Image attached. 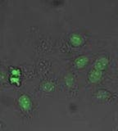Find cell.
<instances>
[{"instance_id": "6da1fadb", "label": "cell", "mask_w": 118, "mask_h": 131, "mask_svg": "<svg viewBox=\"0 0 118 131\" xmlns=\"http://www.w3.org/2000/svg\"><path fill=\"white\" fill-rule=\"evenodd\" d=\"M108 58L106 56L102 55L96 59V61H94V64H93V68L103 71L104 68L106 67V66L108 65Z\"/></svg>"}, {"instance_id": "7a4b0ae2", "label": "cell", "mask_w": 118, "mask_h": 131, "mask_svg": "<svg viewBox=\"0 0 118 131\" xmlns=\"http://www.w3.org/2000/svg\"><path fill=\"white\" fill-rule=\"evenodd\" d=\"M102 75H103V71H99V70H96L94 68H92L89 74V79L92 82H96L101 79Z\"/></svg>"}, {"instance_id": "3957f363", "label": "cell", "mask_w": 118, "mask_h": 131, "mask_svg": "<svg viewBox=\"0 0 118 131\" xmlns=\"http://www.w3.org/2000/svg\"><path fill=\"white\" fill-rule=\"evenodd\" d=\"M19 103L24 109H29L31 106V100L26 94H22L19 97Z\"/></svg>"}, {"instance_id": "277c9868", "label": "cell", "mask_w": 118, "mask_h": 131, "mask_svg": "<svg viewBox=\"0 0 118 131\" xmlns=\"http://www.w3.org/2000/svg\"><path fill=\"white\" fill-rule=\"evenodd\" d=\"M89 61V57L85 55H81L76 57L75 60V64L77 67H83L85 64H87Z\"/></svg>"}, {"instance_id": "5b68a950", "label": "cell", "mask_w": 118, "mask_h": 131, "mask_svg": "<svg viewBox=\"0 0 118 131\" xmlns=\"http://www.w3.org/2000/svg\"><path fill=\"white\" fill-rule=\"evenodd\" d=\"M70 40L71 43L74 45V46H79L83 42V38L81 37L80 35L76 34V33H74L72 34L70 37Z\"/></svg>"}, {"instance_id": "8992f818", "label": "cell", "mask_w": 118, "mask_h": 131, "mask_svg": "<svg viewBox=\"0 0 118 131\" xmlns=\"http://www.w3.org/2000/svg\"><path fill=\"white\" fill-rule=\"evenodd\" d=\"M12 74H13V75H14V76H19L20 75V71L18 69H14V70H13V71H12Z\"/></svg>"}]
</instances>
